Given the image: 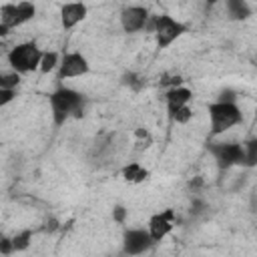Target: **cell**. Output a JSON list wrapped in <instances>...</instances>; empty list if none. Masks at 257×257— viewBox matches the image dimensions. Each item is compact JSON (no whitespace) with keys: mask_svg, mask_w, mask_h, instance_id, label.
I'll list each match as a JSON object with an SVG mask.
<instances>
[{"mask_svg":"<svg viewBox=\"0 0 257 257\" xmlns=\"http://www.w3.org/2000/svg\"><path fill=\"white\" fill-rule=\"evenodd\" d=\"M209 116H211V135H221L229 131L233 124L241 120V110L235 102H213L209 104Z\"/></svg>","mask_w":257,"mask_h":257,"instance_id":"cell-3","label":"cell"},{"mask_svg":"<svg viewBox=\"0 0 257 257\" xmlns=\"http://www.w3.org/2000/svg\"><path fill=\"white\" fill-rule=\"evenodd\" d=\"M0 22L10 30L16 26V4H4L0 8Z\"/></svg>","mask_w":257,"mask_h":257,"instance_id":"cell-14","label":"cell"},{"mask_svg":"<svg viewBox=\"0 0 257 257\" xmlns=\"http://www.w3.org/2000/svg\"><path fill=\"white\" fill-rule=\"evenodd\" d=\"M56 227H58V225H56V221H54V219H50V221L46 223V231H54Z\"/></svg>","mask_w":257,"mask_h":257,"instance_id":"cell-25","label":"cell"},{"mask_svg":"<svg viewBox=\"0 0 257 257\" xmlns=\"http://www.w3.org/2000/svg\"><path fill=\"white\" fill-rule=\"evenodd\" d=\"M50 106L52 116L56 124H62L70 114L80 116L82 114V96L72 88H58L50 94Z\"/></svg>","mask_w":257,"mask_h":257,"instance_id":"cell-1","label":"cell"},{"mask_svg":"<svg viewBox=\"0 0 257 257\" xmlns=\"http://www.w3.org/2000/svg\"><path fill=\"white\" fill-rule=\"evenodd\" d=\"M30 237H32V233H30V231H22V233H18V235L12 239L14 251H24V249L30 245Z\"/></svg>","mask_w":257,"mask_h":257,"instance_id":"cell-18","label":"cell"},{"mask_svg":"<svg viewBox=\"0 0 257 257\" xmlns=\"http://www.w3.org/2000/svg\"><path fill=\"white\" fill-rule=\"evenodd\" d=\"M84 16H86V6L80 2H68L60 8V22L64 28L76 26L80 20H84Z\"/></svg>","mask_w":257,"mask_h":257,"instance_id":"cell-9","label":"cell"},{"mask_svg":"<svg viewBox=\"0 0 257 257\" xmlns=\"http://www.w3.org/2000/svg\"><path fill=\"white\" fill-rule=\"evenodd\" d=\"M147 171L145 169H141L137 163H131L128 167H124L122 169V177L126 179V181H133V183H139V181H143V179H147Z\"/></svg>","mask_w":257,"mask_h":257,"instance_id":"cell-15","label":"cell"},{"mask_svg":"<svg viewBox=\"0 0 257 257\" xmlns=\"http://www.w3.org/2000/svg\"><path fill=\"white\" fill-rule=\"evenodd\" d=\"M155 34H157V44L161 46V48H165V46H169L173 40H177L183 32H185V26L181 24V22H177V20H173L171 16H167V14H161V16H157L155 18Z\"/></svg>","mask_w":257,"mask_h":257,"instance_id":"cell-4","label":"cell"},{"mask_svg":"<svg viewBox=\"0 0 257 257\" xmlns=\"http://www.w3.org/2000/svg\"><path fill=\"white\" fill-rule=\"evenodd\" d=\"M191 100V90L189 88H183V86H173L169 92H167V108L169 112L173 114L179 106L187 104Z\"/></svg>","mask_w":257,"mask_h":257,"instance_id":"cell-11","label":"cell"},{"mask_svg":"<svg viewBox=\"0 0 257 257\" xmlns=\"http://www.w3.org/2000/svg\"><path fill=\"white\" fill-rule=\"evenodd\" d=\"M149 20V12L147 8L143 6H131V8H124L122 14H120V24L126 32H137L141 30Z\"/></svg>","mask_w":257,"mask_h":257,"instance_id":"cell-8","label":"cell"},{"mask_svg":"<svg viewBox=\"0 0 257 257\" xmlns=\"http://www.w3.org/2000/svg\"><path fill=\"white\" fill-rule=\"evenodd\" d=\"M14 251V245H12V239H6V237H0V253L8 255Z\"/></svg>","mask_w":257,"mask_h":257,"instance_id":"cell-21","label":"cell"},{"mask_svg":"<svg viewBox=\"0 0 257 257\" xmlns=\"http://www.w3.org/2000/svg\"><path fill=\"white\" fill-rule=\"evenodd\" d=\"M255 161H257V141H255V139H251V141L247 143L245 163H247V165H255Z\"/></svg>","mask_w":257,"mask_h":257,"instance_id":"cell-20","label":"cell"},{"mask_svg":"<svg viewBox=\"0 0 257 257\" xmlns=\"http://www.w3.org/2000/svg\"><path fill=\"white\" fill-rule=\"evenodd\" d=\"M155 241L151 239L149 231H143V229H131L124 233V251L128 255H139V253H145Z\"/></svg>","mask_w":257,"mask_h":257,"instance_id":"cell-7","label":"cell"},{"mask_svg":"<svg viewBox=\"0 0 257 257\" xmlns=\"http://www.w3.org/2000/svg\"><path fill=\"white\" fill-rule=\"evenodd\" d=\"M88 72V62L82 54L78 52H70V54H64L62 56V62H60V70H58V76L60 78H72V76H82Z\"/></svg>","mask_w":257,"mask_h":257,"instance_id":"cell-6","label":"cell"},{"mask_svg":"<svg viewBox=\"0 0 257 257\" xmlns=\"http://www.w3.org/2000/svg\"><path fill=\"white\" fill-rule=\"evenodd\" d=\"M171 219H173V211H165L161 215L151 217V221H149V235H151L153 241H161L173 229Z\"/></svg>","mask_w":257,"mask_h":257,"instance_id":"cell-10","label":"cell"},{"mask_svg":"<svg viewBox=\"0 0 257 257\" xmlns=\"http://www.w3.org/2000/svg\"><path fill=\"white\" fill-rule=\"evenodd\" d=\"M56 64H58V54L56 52H42V58H40V64H38V68L42 72H50Z\"/></svg>","mask_w":257,"mask_h":257,"instance_id":"cell-16","label":"cell"},{"mask_svg":"<svg viewBox=\"0 0 257 257\" xmlns=\"http://www.w3.org/2000/svg\"><path fill=\"white\" fill-rule=\"evenodd\" d=\"M215 159L219 161L221 167H231V165H241L245 163V149L241 145L233 143H219L211 147Z\"/></svg>","mask_w":257,"mask_h":257,"instance_id":"cell-5","label":"cell"},{"mask_svg":"<svg viewBox=\"0 0 257 257\" xmlns=\"http://www.w3.org/2000/svg\"><path fill=\"white\" fill-rule=\"evenodd\" d=\"M124 217H126V211H124V207H116V209H114V221L122 223V221H124Z\"/></svg>","mask_w":257,"mask_h":257,"instance_id":"cell-23","label":"cell"},{"mask_svg":"<svg viewBox=\"0 0 257 257\" xmlns=\"http://www.w3.org/2000/svg\"><path fill=\"white\" fill-rule=\"evenodd\" d=\"M171 116H173L177 122L185 124V122H189V120H191V116H193V110H191L187 104H183V106H179V108H177V110H175Z\"/></svg>","mask_w":257,"mask_h":257,"instance_id":"cell-19","label":"cell"},{"mask_svg":"<svg viewBox=\"0 0 257 257\" xmlns=\"http://www.w3.org/2000/svg\"><path fill=\"white\" fill-rule=\"evenodd\" d=\"M6 32H8V28H6V26H4V24H2V22H0V36H4V34H6Z\"/></svg>","mask_w":257,"mask_h":257,"instance_id":"cell-26","label":"cell"},{"mask_svg":"<svg viewBox=\"0 0 257 257\" xmlns=\"http://www.w3.org/2000/svg\"><path fill=\"white\" fill-rule=\"evenodd\" d=\"M227 12L233 20H245L247 16H251V8L245 0H227Z\"/></svg>","mask_w":257,"mask_h":257,"instance_id":"cell-12","label":"cell"},{"mask_svg":"<svg viewBox=\"0 0 257 257\" xmlns=\"http://www.w3.org/2000/svg\"><path fill=\"white\" fill-rule=\"evenodd\" d=\"M233 98H235V96H233V92H231V90H225V92L221 94V98H219V100H223V102H233Z\"/></svg>","mask_w":257,"mask_h":257,"instance_id":"cell-24","label":"cell"},{"mask_svg":"<svg viewBox=\"0 0 257 257\" xmlns=\"http://www.w3.org/2000/svg\"><path fill=\"white\" fill-rule=\"evenodd\" d=\"M18 82H20L18 72H6V74H0V88L14 90V86H18Z\"/></svg>","mask_w":257,"mask_h":257,"instance_id":"cell-17","label":"cell"},{"mask_svg":"<svg viewBox=\"0 0 257 257\" xmlns=\"http://www.w3.org/2000/svg\"><path fill=\"white\" fill-rule=\"evenodd\" d=\"M34 12H36V8H34L32 2H20V4H16V26L32 20Z\"/></svg>","mask_w":257,"mask_h":257,"instance_id":"cell-13","label":"cell"},{"mask_svg":"<svg viewBox=\"0 0 257 257\" xmlns=\"http://www.w3.org/2000/svg\"><path fill=\"white\" fill-rule=\"evenodd\" d=\"M207 2H209V4H215V2H219V0H207Z\"/></svg>","mask_w":257,"mask_h":257,"instance_id":"cell-27","label":"cell"},{"mask_svg":"<svg viewBox=\"0 0 257 257\" xmlns=\"http://www.w3.org/2000/svg\"><path fill=\"white\" fill-rule=\"evenodd\" d=\"M40 58H42V50L34 42H22L8 52V62L18 74L36 70L40 64Z\"/></svg>","mask_w":257,"mask_h":257,"instance_id":"cell-2","label":"cell"},{"mask_svg":"<svg viewBox=\"0 0 257 257\" xmlns=\"http://www.w3.org/2000/svg\"><path fill=\"white\" fill-rule=\"evenodd\" d=\"M12 98H14V90H8V88H0V106L8 104Z\"/></svg>","mask_w":257,"mask_h":257,"instance_id":"cell-22","label":"cell"}]
</instances>
